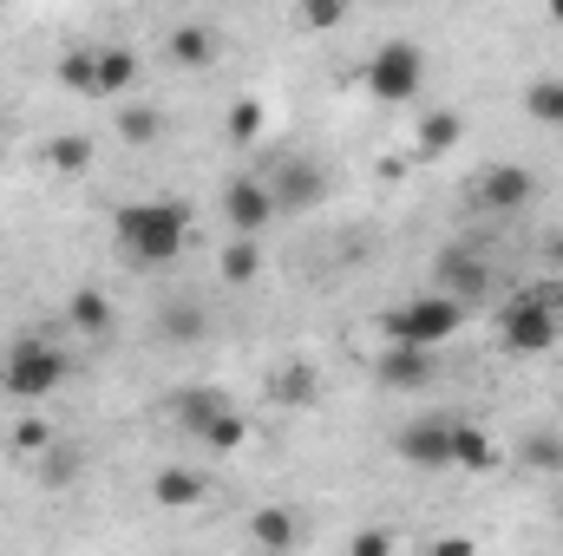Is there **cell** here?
I'll return each mask as SVG.
<instances>
[{
    "label": "cell",
    "mask_w": 563,
    "mask_h": 556,
    "mask_svg": "<svg viewBox=\"0 0 563 556\" xmlns=\"http://www.w3.org/2000/svg\"><path fill=\"white\" fill-rule=\"evenodd\" d=\"M66 374H73L66 347H53V341H13V354L0 367V387L13 400H46L53 387H66Z\"/></svg>",
    "instance_id": "277c9868"
},
{
    "label": "cell",
    "mask_w": 563,
    "mask_h": 556,
    "mask_svg": "<svg viewBox=\"0 0 563 556\" xmlns=\"http://www.w3.org/2000/svg\"><path fill=\"white\" fill-rule=\"evenodd\" d=\"M432 556H478V544H472V537H439Z\"/></svg>",
    "instance_id": "1f68e13d"
},
{
    "label": "cell",
    "mask_w": 563,
    "mask_h": 556,
    "mask_svg": "<svg viewBox=\"0 0 563 556\" xmlns=\"http://www.w3.org/2000/svg\"><path fill=\"white\" fill-rule=\"evenodd\" d=\"M347 556H394V531H387V524H367V531H354Z\"/></svg>",
    "instance_id": "83f0119b"
},
{
    "label": "cell",
    "mask_w": 563,
    "mask_h": 556,
    "mask_svg": "<svg viewBox=\"0 0 563 556\" xmlns=\"http://www.w3.org/2000/svg\"><path fill=\"white\" fill-rule=\"evenodd\" d=\"M46 164L53 170H86L92 164V138H53L46 144Z\"/></svg>",
    "instance_id": "4316f807"
},
{
    "label": "cell",
    "mask_w": 563,
    "mask_h": 556,
    "mask_svg": "<svg viewBox=\"0 0 563 556\" xmlns=\"http://www.w3.org/2000/svg\"><path fill=\"white\" fill-rule=\"evenodd\" d=\"M544 263H551V276L563 281V230H558V236H551V243H544Z\"/></svg>",
    "instance_id": "d6a6232c"
},
{
    "label": "cell",
    "mask_w": 563,
    "mask_h": 556,
    "mask_svg": "<svg viewBox=\"0 0 563 556\" xmlns=\"http://www.w3.org/2000/svg\"><path fill=\"white\" fill-rule=\"evenodd\" d=\"M223 223H230L243 243H256V236L276 223V197H269V184H263V177H236V184H223Z\"/></svg>",
    "instance_id": "ba28073f"
},
{
    "label": "cell",
    "mask_w": 563,
    "mask_h": 556,
    "mask_svg": "<svg viewBox=\"0 0 563 556\" xmlns=\"http://www.w3.org/2000/svg\"><path fill=\"white\" fill-rule=\"evenodd\" d=\"M492 288V269L472 256V249H439V263H432V294H445V301H478Z\"/></svg>",
    "instance_id": "30bf717a"
},
{
    "label": "cell",
    "mask_w": 563,
    "mask_h": 556,
    "mask_svg": "<svg viewBox=\"0 0 563 556\" xmlns=\"http://www.w3.org/2000/svg\"><path fill=\"white\" fill-rule=\"evenodd\" d=\"M13 445H20V452H46V445H53V432H46L40 419H26V425L13 432Z\"/></svg>",
    "instance_id": "4dcf8cb0"
},
{
    "label": "cell",
    "mask_w": 563,
    "mask_h": 556,
    "mask_svg": "<svg viewBox=\"0 0 563 556\" xmlns=\"http://www.w3.org/2000/svg\"><path fill=\"white\" fill-rule=\"evenodd\" d=\"M420 86H426V59H420L413 40H387V46L367 59V92H374L380 105H407Z\"/></svg>",
    "instance_id": "5b68a950"
},
{
    "label": "cell",
    "mask_w": 563,
    "mask_h": 556,
    "mask_svg": "<svg viewBox=\"0 0 563 556\" xmlns=\"http://www.w3.org/2000/svg\"><path fill=\"white\" fill-rule=\"evenodd\" d=\"M203 491H210V485H203L197 471H184V465H164V471L151 478V498H157L164 511H190V504H203Z\"/></svg>",
    "instance_id": "5bb4252c"
},
{
    "label": "cell",
    "mask_w": 563,
    "mask_h": 556,
    "mask_svg": "<svg viewBox=\"0 0 563 556\" xmlns=\"http://www.w3.org/2000/svg\"><path fill=\"white\" fill-rule=\"evenodd\" d=\"M250 537H256V544H263L269 556L295 551V511H282V504H263V511L250 518Z\"/></svg>",
    "instance_id": "e0dca14e"
},
{
    "label": "cell",
    "mask_w": 563,
    "mask_h": 556,
    "mask_svg": "<svg viewBox=\"0 0 563 556\" xmlns=\"http://www.w3.org/2000/svg\"><path fill=\"white\" fill-rule=\"evenodd\" d=\"M459 321H465V308L445 301V294H413V301H400V308L380 314L387 341H394V347H420V354H432L439 341H452Z\"/></svg>",
    "instance_id": "3957f363"
},
{
    "label": "cell",
    "mask_w": 563,
    "mask_h": 556,
    "mask_svg": "<svg viewBox=\"0 0 563 556\" xmlns=\"http://www.w3.org/2000/svg\"><path fill=\"white\" fill-rule=\"evenodd\" d=\"M459 132H465V125H459V112H426L420 119V157H439V151H452V144H459Z\"/></svg>",
    "instance_id": "ffe728a7"
},
{
    "label": "cell",
    "mask_w": 563,
    "mask_h": 556,
    "mask_svg": "<svg viewBox=\"0 0 563 556\" xmlns=\"http://www.w3.org/2000/svg\"><path fill=\"white\" fill-rule=\"evenodd\" d=\"M256 132H263V105H250V99H243V105H236V119H230V138L250 144Z\"/></svg>",
    "instance_id": "f1b7e54d"
},
{
    "label": "cell",
    "mask_w": 563,
    "mask_h": 556,
    "mask_svg": "<svg viewBox=\"0 0 563 556\" xmlns=\"http://www.w3.org/2000/svg\"><path fill=\"white\" fill-rule=\"evenodd\" d=\"M301 20H308V26H341L347 7H341V0H314V7H301Z\"/></svg>",
    "instance_id": "f546056e"
},
{
    "label": "cell",
    "mask_w": 563,
    "mask_h": 556,
    "mask_svg": "<svg viewBox=\"0 0 563 556\" xmlns=\"http://www.w3.org/2000/svg\"><path fill=\"white\" fill-rule=\"evenodd\" d=\"M190 236V210L177 197H144V203H125L119 210V249L139 263V269H157L184 249Z\"/></svg>",
    "instance_id": "6da1fadb"
},
{
    "label": "cell",
    "mask_w": 563,
    "mask_h": 556,
    "mask_svg": "<svg viewBox=\"0 0 563 556\" xmlns=\"http://www.w3.org/2000/svg\"><path fill=\"white\" fill-rule=\"evenodd\" d=\"M525 465H531V471H563V438L531 432V438H525Z\"/></svg>",
    "instance_id": "484cf974"
},
{
    "label": "cell",
    "mask_w": 563,
    "mask_h": 556,
    "mask_svg": "<svg viewBox=\"0 0 563 556\" xmlns=\"http://www.w3.org/2000/svg\"><path fill=\"white\" fill-rule=\"evenodd\" d=\"M563 334V281H538L498 308V341L505 354H551Z\"/></svg>",
    "instance_id": "7a4b0ae2"
},
{
    "label": "cell",
    "mask_w": 563,
    "mask_h": 556,
    "mask_svg": "<svg viewBox=\"0 0 563 556\" xmlns=\"http://www.w3.org/2000/svg\"><path fill=\"white\" fill-rule=\"evenodd\" d=\"M66 321H73L79 334H106V327H112V301H106L99 288H79V294L66 301Z\"/></svg>",
    "instance_id": "d6986e66"
},
{
    "label": "cell",
    "mask_w": 563,
    "mask_h": 556,
    "mask_svg": "<svg viewBox=\"0 0 563 556\" xmlns=\"http://www.w3.org/2000/svg\"><path fill=\"white\" fill-rule=\"evenodd\" d=\"M276 393H282V407H308L314 400V367L308 360H288L276 374Z\"/></svg>",
    "instance_id": "603a6c76"
},
{
    "label": "cell",
    "mask_w": 563,
    "mask_h": 556,
    "mask_svg": "<svg viewBox=\"0 0 563 556\" xmlns=\"http://www.w3.org/2000/svg\"><path fill=\"white\" fill-rule=\"evenodd\" d=\"M59 79H66L73 92H99V46L66 53V59H59Z\"/></svg>",
    "instance_id": "7402d4cb"
},
{
    "label": "cell",
    "mask_w": 563,
    "mask_h": 556,
    "mask_svg": "<svg viewBox=\"0 0 563 556\" xmlns=\"http://www.w3.org/2000/svg\"><path fill=\"white\" fill-rule=\"evenodd\" d=\"M132 79H139V59L125 46H99V92L119 99V92H132Z\"/></svg>",
    "instance_id": "ac0fdd59"
},
{
    "label": "cell",
    "mask_w": 563,
    "mask_h": 556,
    "mask_svg": "<svg viewBox=\"0 0 563 556\" xmlns=\"http://www.w3.org/2000/svg\"><path fill=\"white\" fill-rule=\"evenodd\" d=\"M164 59H170V66H184V73H203V66L217 59V33H210V26H197V20H184V26H170V33H164Z\"/></svg>",
    "instance_id": "7c38bea8"
},
{
    "label": "cell",
    "mask_w": 563,
    "mask_h": 556,
    "mask_svg": "<svg viewBox=\"0 0 563 556\" xmlns=\"http://www.w3.org/2000/svg\"><path fill=\"white\" fill-rule=\"evenodd\" d=\"M203 327H210V321H203V308H197V301H164V308H157V334H164V341H177V347L203 341Z\"/></svg>",
    "instance_id": "2e32d148"
},
{
    "label": "cell",
    "mask_w": 563,
    "mask_h": 556,
    "mask_svg": "<svg viewBox=\"0 0 563 556\" xmlns=\"http://www.w3.org/2000/svg\"><path fill=\"white\" fill-rule=\"evenodd\" d=\"M525 112H531L538 125H563V79H538V86H525Z\"/></svg>",
    "instance_id": "44dd1931"
},
{
    "label": "cell",
    "mask_w": 563,
    "mask_h": 556,
    "mask_svg": "<svg viewBox=\"0 0 563 556\" xmlns=\"http://www.w3.org/2000/svg\"><path fill=\"white\" fill-rule=\"evenodd\" d=\"M230 413H236V407H230L223 387H177V393H170V419H177L184 432H197V438H210Z\"/></svg>",
    "instance_id": "8fae6325"
},
{
    "label": "cell",
    "mask_w": 563,
    "mask_h": 556,
    "mask_svg": "<svg viewBox=\"0 0 563 556\" xmlns=\"http://www.w3.org/2000/svg\"><path fill=\"white\" fill-rule=\"evenodd\" d=\"M256 276H263V249L236 236V243L223 249V281H256Z\"/></svg>",
    "instance_id": "d4e9b609"
},
{
    "label": "cell",
    "mask_w": 563,
    "mask_h": 556,
    "mask_svg": "<svg viewBox=\"0 0 563 556\" xmlns=\"http://www.w3.org/2000/svg\"><path fill=\"white\" fill-rule=\"evenodd\" d=\"M374 374H380V387L413 393V387H426V380H432V354H420V347H394V341H387V354L374 360Z\"/></svg>",
    "instance_id": "4fadbf2b"
},
{
    "label": "cell",
    "mask_w": 563,
    "mask_h": 556,
    "mask_svg": "<svg viewBox=\"0 0 563 556\" xmlns=\"http://www.w3.org/2000/svg\"><path fill=\"white\" fill-rule=\"evenodd\" d=\"M551 20H558V26H563V0H558V7H551Z\"/></svg>",
    "instance_id": "836d02e7"
},
{
    "label": "cell",
    "mask_w": 563,
    "mask_h": 556,
    "mask_svg": "<svg viewBox=\"0 0 563 556\" xmlns=\"http://www.w3.org/2000/svg\"><path fill=\"white\" fill-rule=\"evenodd\" d=\"M452 432H459V419H452V413L407 419L394 445H400V458H407V465H420V471H452Z\"/></svg>",
    "instance_id": "52a82bcc"
},
{
    "label": "cell",
    "mask_w": 563,
    "mask_h": 556,
    "mask_svg": "<svg viewBox=\"0 0 563 556\" xmlns=\"http://www.w3.org/2000/svg\"><path fill=\"white\" fill-rule=\"evenodd\" d=\"M269 184V197H276V216H301V210H314L321 197H328V170L314 164V157H282L276 177H263Z\"/></svg>",
    "instance_id": "8992f818"
},
{
    "label": "cell",
    "mask_w": 563,
    "mask_h": 556,
    "mask_svg": "<svg viewBox=\"0 0 563 556\" xmlns=\"http://www.w3.org/2000/svg\"><path fill=\"white\" fill-rule=\"evenodd\" d=\"M478 203H485L492 216H518V210L538 203V177H531L525 164H492V170L478 177Z\"/></svg>",
    "instance_id": "9c48e42d"
},
{
    "label": "cell",
    "mask_w": 563,
    "mask_h": 556,
    "mask_svg": "<svg viewBox=\"0 0 563 556\" xmlns=\"http://www.w3.org/2000/svg\"><path fill=\"white\" fill-rule=\"evenodd\" d=\"M157 132H164V119L151 105H119V138L125 144H151Z\"/></svg>",
    "instance_id": "cb8c5ba5"
},
{
    "label": "cell",
    "mask_w": 563,
    "mask_h": 556,
    "mask_svg": "<svg viewBox=\"0 0 563 556\" xmlns=\"http://www.w3.org/2000/svg\"><path fill=\"white\" fill-rule=\"evenodd\" d=\"M452 465H459V471H498V445H492L472 419H459V432H452Z\"/></svg>",
    "instance_id": "9a60e30c"
},
{
    "label": "cell",
    "mask_w": 563,
    "mask_h": 556,
    "mask_svg": "<svg viewBox=\"0 0 563 556\" xmlns=\"http://www.w3.org/2000/svg\"><path fill=\"white\" fill-rule=\"evenodd\" d=\"M558 524H563V498H558Z\"/></svg>",
    "instance_id": "e575fe53"
}]
</instances>
